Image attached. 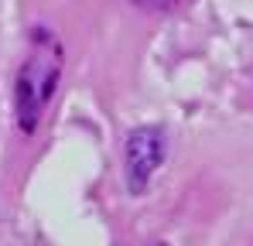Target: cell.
<instances>
[{
  "instance_id": "1",
  "label": "cell",
  "mask_w": 253,
  "mask_h": 246,
  "mask_svg": "<svg viewBox=\"0 0 253 246\" xmlns=\"http://www.w3.org/2000/svg\"><path fill=\"white\" fill-rule=\"evenodd\" d=\"M124 161H126V185H130L133 195H140L151 185V178L161 167V161H165V133H161V126H137L126 137Z\"/></svg>"
},
{
  "instance_id": "2",
  "label": "cell",
  "mask_w": 253,
  "mask_h": 246,
  "mask_svg": "<svg viewBox=\"0 0 253 246\" xmlns=\"http://www.w3.org/2000/svg\"><path fill=\"white\" fill-rule=\"evenodd\" d=\"M130 3H137V7H144V10H171L178 0H130Z\"/></svg>"
},
{
  "instance_id": "3",
  "label": "cell",
  "mask_w": 253,
  "mask_h": 246,
  "mask_svg": "<svg viewBox=\"0 0 253 246\" xmlns=\"http://www.w3.org/2000/svg\"><path fill=\"white\" fill-rule=\"evenodd\" d=\"M158 246H165V243H158Z\"/></svg>"
}]
</instances>
